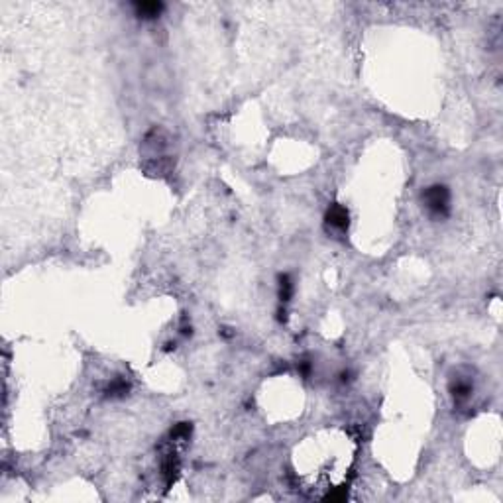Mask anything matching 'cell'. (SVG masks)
<instances>
[{
  "instance_id": "obj_1",
  "label": "cell",
  "mask_w": 503,
  "mask_h": 503,
  "mask_svg": "<svg viewBox=\"0 0 503 503\" xmlns=\"http://www.w3.org/2000/svg\"><path fill=\"white\" fill-rule=\"evenodd\" d=\"M425 204L429 209L431 214H436V216H442V214L448 211V191L446 187H431V189L425 193Z\"/></svg>"
},
{
  "instance_id": "obj_2",
  "label": "cell",
  "mask_w": 503,
  "mask_h": 503,
  "mask_svg": "<svg viewBox=\"0 0 503 503\" xmlns=\"http://www.w3.org/2000/svg\"><path fill=\"white\" fill-rule=\"evenodd\" d=\"M161 4L159 2H142V4H136V10L140 16H144V18H154L157 16L159 12H161Z\"/></svg>"
},
{
  "instance_id": "obj_3",
  "label": "cell",
  "mask_w": 503,
  "mask_h": 503,
  "mask_svg": "<svg viewBox=\"0 0 503 503\" xmlns=\"http://www.w3.org/2000/svg\"><path fill=\"white\" fill-rule=\"evenodd\" d=\"M346 220H348V214L344 209H340V207H336L330 211L328 214V222L332 224V226H338V228H342V226H346Z\"/></svg>"
}]
</instances>
